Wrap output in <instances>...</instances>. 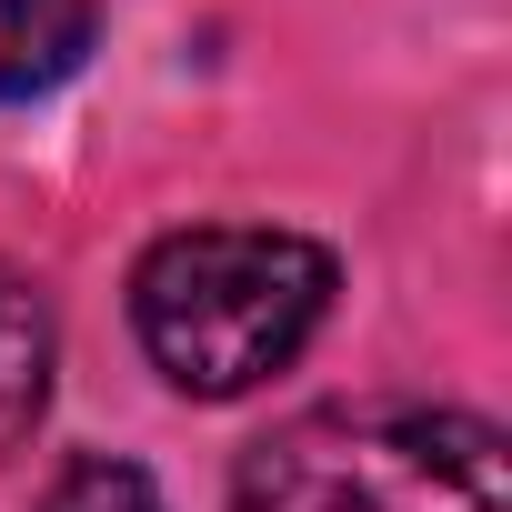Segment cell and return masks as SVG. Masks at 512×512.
<instances>
[{
  "label": "cell",
  "mask_w": 512,
  "mask_h": 512,
  "mask_svg": "<svg viewBox=\"0 0 512 512\" xmlns=\"http://www.w3.org/2000/svg\"><path fill=\"white\" fill-rule=\"evenodd\" d=\"M231 502L241 512H512V442L482 412L332 402L251 442Z\"/></svg>",
  "instance_id": "7a4b0ae2"
},
{
  "label": "cell",
  "mask_w": 512,
  "mask_h": 512,
  "mask_svg": "<svg viewBox=\"0 0 512 512\" xmlns=\"http://www.w3.org/2000/svg\"><path fill=\"white\" fill-rule=\"evenodd\" d=\"M91 51V0H0V101H31Z\"/></svg>",
  "instance_id": "277c9868"
},
{
  "label": "cell",
  "mask_w": 512,
  "mask_h": 512,
  "mask_svg": "<svg viewBox=\"0 0 512 512\" xmlns=\"http://www.w3.org/2000/svg\"><path fill=\"white\" fill-rule=\"evenodd\" d=\"M41 512H161V492H151V472H131V462H71Z\"/></svg>",
  "instance_id": "5b68a950"
},
{
  "label": "cell",
  "mask_w": 512,
  "mask_h": 512,
  "mask_svg": "<svg viewBox=\"0 0 512 512\" xmlns=\"http://www.w3.org/2000/svg\"><path fill=\"white\" fill-rule=\"evenodd\" d=\"M51 402V302L0 262V452H21Z\"/></svg>",
  "instance_id": "3957f363"
},
{
  "label": "cell",
  "mask_w": 512,
  "mask_h": 512,
  "mask_svg": "<svg viewBox=\"0 0 512 512\" xmlns=\"http://www.w3.org/2000/svg\"><path fill=\"white\" fill-rule=\"evenodd\" d=\"M322 312H332V251L302 231L201 221V231L151 241L141 272H131L141 352L191 402H231L251 382H272L322 332Z\"/></svg>",
  "instance_id": "6da1fadb"
}]
</instances>
